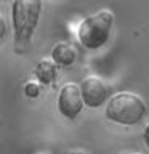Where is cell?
Instances as JSON below:
<instances>
[{
  "instance_id": "1",
  "label": "cell",
  "mask_w": 149,
  "mask_h": 154,
  "mask_svg": "<svg viewBox=\"0 0 149 154\" xmlns=\"http://www.w3.org/2000/svg\"><path fill=\"white\" fill-rule=\"evenodd\" d=\"M42 0H13L11 19L14 29V43L18 50L26 47L38 26L42 13Z\"/></svg>"
},
{
  "instance_id": "6",
  "label": "cell",
  "mask_w": 149,
  "mask_h": 154,
  "mask_svg": "<svg viewBox=\"0 0 149 154\" xmlns=\"http://www.w3.org/2000/svg\"><path fill=\"white\" fill-rule=\"evenodd\" d=\"M51 58L58 66L69 67L77 60V50L67 42H58L51 50Z\"/></svg>"
},
{
  "instance_id": "11",
  "label": "cell",
  "mask_w": 149,
  "mask_h": 154,
  "mask_svg": "<svg viewBox=\"0 0 149 154\" xmlns=\"http://www.w3.org/2000/svg\"><path fill=\"white\" fill-rule=\"evenodd\" d=\"M67 154H87L85 151H80V149H74V151H71V152H67Z\"/></svg>"
},
{
  "instance_id": "12",
  "label": "cell",
  "mask_w": 149,
  "mask_h": 154,
  "mask_svg": "<svg viewBox=\"0 0 149 154\" xmlns=\"http://www.w3.org/2000/svg\"><path fill=\"white\" fill-rule=\"evenodd\" d=\"M122 154H141V152H122Z\"/></svg>"
},
{
  "instance_id": "8",
  "label": "cell",
  "mask_w": 149,
  "mask_h": 154,
  "mask_svg": "<svg viewBox=\"0 0 149 154\" xmlns=\"http://www.w3.org/2000/svg\"><path fill=\"white\" fill-rule=\"evenodd\" d=\"M40 90H42V87L35 80H31L24 85V93H26V96H29V98H37V96L40 95Z\"/></svg>"
},
{
  "instance_id": "3",
  "label": "cell",
  "mask_w": 149,
  "mask_h": 154,
  "mask_svg": "<svg viewBox=\"0 0 149 154\" xmlns=\"http://www.w3.org/2000/svg\"><path fill=\"white\" fill-rule=\"evenodd\" d=\"M114 26V13L103 8L90 16H87L79 24L77 37L79 42L88 50H98L108 42Z\"/></svg>"
},
{
  "instance_id": "7",
  "label": "cell",
  "mask_w": 149,
  "mask_h": 154,
  "mask_svg": "<svg viewBox=\"0 0 149 154\" xmlns=\"http://www.w3.org/2000/svg\"><path fill=\"white\" fill-rule=\"evenodd\" d=\"M58 75V64L53 58H42L35 66V77L43 85H50L56 80Z\"/></svg>"
},
{
  "instance_id": "4",
  "label": "cell",
  "mask_w": 149,
  "mask_h": 154,
  "mask_svg": "<svg viewBox=\"0 0 149 154\" xmlns=\"http://www.w3.org/2000/svg\"><path fill=\"white\" fill-rule=\"evenodd\" d=\"M85 103H84V98H82L80 85L69 82V84H64L61 87L59 95H58V111L61 112V116L74 120L82 112Z\"/></svg>"
},
{
  "instance_id": "5",
  "label": "cell",
  "mask_w": 149,
  "mask_h": 154,
  "mask_svg": "<svg viewBox=\"0 0 149 154\" xmlns=\"http://www.w3.org/2000/svg\"><path fill=\"white\" fill-rule=\"evenodd\" d=\"M82 98L88 108H99L108 103V87L99 77L90 75L80 82Z\"/></svg>"
},
{
  "instance_id": "10",
  "label": "cell",
  "mask_w": 149,
  "mask_h": 154,
  "mask_svg": "<svg viewBox=\"0 0 149 154\" xmlns=\"http://www.w3.org/2000/svg\"><path fill=\"white\" fill-rule=\"evenodd\" d=\"M5 32H7V23H5V19L2 18V37H5Z\"/></svg>"
},
{
  "instance_id": "2",
  "label": "cell",
  "mask_w": 149,
  "mask_h": 154,
  "mask_svg": "<svg viewBox=\"0 0 149 154\" xmlns=\"http://www.w3.org/2000/svg\"><path fill=\"white\" fill-rule=\"evenodd\" d=\"M146 114V103L141 96L132 91H120L111 96L106 103L104 116L120 125H135Z\"/></svg>"
},
{
  "instance_id": "9",
  "label": "cell",
  "mask_w": 149,
  "mask_h": 154,
  "mask_svg": "<svg viewBox=\"0 0 149 154\" xmlns=\"http://www.w3.org/2000/svg\"><path fill=\"white\" fill-rule=\"evenodd\" d=\"M143 140H144V143H146V146L149 149V124L144 127V132H143Z\"/></svg>"
}]
</instances>
